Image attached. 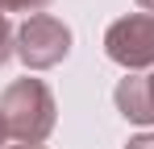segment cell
<instances>
[{
	"label": "cell",
	"mask_w": 154,
	"mask_h": 149,
	"mask_svg": "<svg viewBox=\"0 0 154 149\" xmlns=\"http://www.w3.org/2000/svg\"><path fill=\"white\" fill-rule=\"evenodd\" d=\"M54 95L42 79H17L0 91V124L17 145H42L54 133Z\"/></svg>",
	"instance_id": "1"
},
{
	"label": "cell",
	"mask_w": 154,
	"mask_h": 149,
	"mask_svg": "<svg viewBox=\"0 0 154 149\" xmlns=\"http://www.w3.org/2000/svg\"><path fill=\"white\" fill-rule=\"evenodd\" d=\"M13 54L25 62L29 71H50V66H58L71 54V29L58 21V17H50V13L25 17V25L17 29Z\"/></svg>",
	"instance_id": "2"
},
{
	"label": "cell",
	"mask_w": 154,
	"mask_h": 149,
	"mask_svg": "<svg viewBox=\"0 0 154 149\" xmlns=\"http://www.w3.org/2000/svg\"><path fill=\"white\" fill-rule=\"evenodd\" d=\"M104 54L129 74L154 71V13H129L112 21L104 33Z\"/></svg>",
	"instance_id": "3"
},
{
	"label": "cell",
	"mask_w": 154,
	"mask_h": 149,
	"mask_svg": "<svg viewBox=\"0 0 154 149\" xmlns=\"http://www.w3.org/2000/svg\"><path fill=\"white\" fill-rule=\"evenodd\" d=\"M117 112L133 124H154V71L146 74H125L121 83H117Z\"/></svg>",
	"instance_id": "4"
},
{
	"label": "cell",
	"mask_w": 154,
	"mask_h": 149,
	"mask_svg": "<svg viewBox=\"0 0 154 149\" xmlns=\"http://www.w3.org/2000/svg\"><path fill=\"white\" fill-rule=\"evenodd\" d=\"M13 46H17V33H13V25H8L4 8H0V66L13 58Z\"/></svg>",
	"instance_id": "5"
},
{
	"label": "cell",
	"mask_w": 154,
	"mask_h": 149,
	"mask_svg": "<svg viewBox=\"0 0 154 149\" xmlns=\"http://www.w3.org/2000/svg\"><path fill=\"white\" fill-rule=\"evenodd\" d=\"M46 4H50V0H0L4 13H29V17H38Z\"/></svg>",
	"instance_id": "6"
},
{
	"label": "cell",
	"mask_w": 154,
	"mask_h": 149,
	"mask_svg": "<svg viewBox=\"0 0 154 149\" xmlns=\"http://www.w3.org/2000/svg\"><path fill=\"white\" fill-rule=\"evenodd\" d=\"M125 149H154V133H142V137H133Z\"/></svg>",
	"instance_id": "7"
},
{
	"label": "cell",
	"mask_w": 154,
	"mask_h": 149,
	"mask_svg": "<svg viewBox=\"0 0 154 149\" xmlns=\"http://www.w3.org/2000/svg\"><path fill=\"white\" fill-rule=\"evenodd\" d=\"M4 149H42V145H4Z\"/></svg>",
	"instance_id": "8"
},
{
	"label": "cell",
	"mask_w": 154,
	"mask_h": 149,
	"mask_svg": "<svg viewBox=\"0 0 154 149\" xmlns=\"http://www.w3.org/2000/svg\"><path fill=\"white\" fill-rule=\"evenodd\" d=\"M137 4H142V8H150V13H154V0H137Z\"/></svg>",
	"instance_id": "9"
},
{
	"label": "cell",
	"mask_w": 154,
	"mask_h": 149,
	"mask_svg": "<svg viewBox=\"0 0 154 149\" xmlns=\"http://www.w3.org/2000/svg\"><path fill=\"white\" fill-rule=\"evenodd\" d=\"M4 137H8V133H4V124H0V149H4Z\"/></svg>",
	"instance_id": "10"
}]
</instances>
